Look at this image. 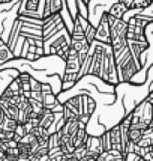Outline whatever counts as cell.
Wrapping results in <instances>:
<instances>
[{"mask_svg": "<svg viewBox=\"0 0 153 161\" xmlns=\"http://www.w3.org/2000/svg\"><path fill=\"white\" fill-rule=\"evenodd\" d=\"M71 47V35L69 30L65 27L60 32H57L56 35L50 36L47 41L42 44L44 50V56H59L62 60L66 59L68 50Z\"/></svg>", "mask_w": 153, "mask_h": 161, "instance_id": "6da1fadb", "label": "cell"}, {"mask_svg": "<svg viewBox=\"0 0 153 161\" xmlns=\"http://www.w3.org/2000/svg\"><path fill=\"white\" fill-rule=\"evenodd\" d=\"M116 62V71H117V80L119 84H126L129 83V80L143 68H140L137 62L134 60L132 54L129 53V50L126 47L119 56L114 57Z\"/></svg>", "mask_w": 153, "mask_h": 161, "instance_id": "7a4b0ae2", "label": "cell"}, {"mask_svg": "<svg viewBox=\"0 0 153 161\" xmlns=\"http://www.w3.org/2000/svg\"><path fill=\"white\" fill-rule=\"evenodd\" d=\"M65 21H63V15L62 12H57L53 14L50 17L42 18L41 21V38L42 41H47L50 36L56 35L57 32H60L62 29H65Z\"/></svg>", "mask_w": 153, "mask_h": 161, "instance_id": "3957f363", "label": "cell"}, {"mask_svg": "<svg viewBox=\"0 0 153 161\" xmlns=\"http://www.w3.org/2000/svg\"><path fill=\"white\" fill-rule=\"evenodd\" d=\"M42 0H20L18 15L30 17V18H41Z\"/></svg>", "mask_w": 153, "mask_h": 161, "instance_id": "277c9868", "label": "cell"}, {"mask_svg": "<svg viewBox=\"0 0 153 161\" xmlns=\"http://www.w3.org/2000/svg\"><path fill=\"white\" fill-rule=\"evenodd\" d=\"M95 41L110 44V24H108V18H107L105 11L101 14L98 24L95 26Z\"/></svg>", "mask_w": 153, "mask_h": 161, "instance_id": "5b68a950", "label": "cell"}, {"mask_svg": "<svg viewBox=\"0 0 153 161\" xmlns=\"http://www.w3.org/2000/svg\"><path fill=\"white\" fill-rule=\"evenodd\" d=\"M84 147H86L87 155L92 157V158H95V160L98 158V155L104 151L102 149V143H101V137L99 136H93V134L87 136V139L84 142Z\"/></svg>", "mask_w": 153, "mask_h": 161, "instance_id": "8992f818", "label": "cell"}, {"mask_svg": "<svg viewBox=\"0 0 153 161\" xmlns=\"http://www.w3.org/2000/svg\"><path fill=\"white\" fill-rule=\"evenodd\" d=\"M63 8H65V0H42L41 20L53 14L62 12Z\"/></svg>", "mask_w": 153, "mask_h": 161, "instance_id": "52a82bcc", "label": "cell"}, {"mask_svg": "<svg viewBox=\"0 0 153 161\" xmlns=\"http://www.w3.org/2000/svg\"><path fill=\"white\" fill-rule=\"evenodd\" d=\"M123 158H125V155L120 151L111 149V151H102L98 155L96 161H123Z\"/></svg>", "mask_w": 153, "mask_h": 161, "instance_id": "ba28073f", "label": "cell"}, {"mask_svg": "<svg viewBox=\"0 0 153 161\" xmlns=\"http://www.w3.org/2000/svg\"><path fill=\"white\" fill-rule=\"evenodd\" d=\"M14 59L15 56L12 53V50L9 48V45L5 42V39L0 36V65L9 62V60H14Z\"/></svg>", "mask_w": 153, "mask_h": 161, "instance_id": "9c48e42d", "label": "cell"}, {"mask_svg": "<svg viewBox=\"0 0 153 161\" xmlns=\"http://www.w3.org/2000/svg\"><path fill=\"white\" fill-rule=\"evenodd\" d=\"M126 11H128V8L123 5V3H119L117 0L111 3V6L107 9V14L114 17V18H123V15L126 14Z\"/></svg>", "mask_w": 153, "mask_h": 161, "instance_id": "30bf717a", "label": "cell"}, {"mask_svg": "<svg viewBox=\"0 0 153 161\" xmlns=\"http://www.w3.org/2000/svg\"><path fill=\"white\" fill-rule=\"evenodd\" d=\"M137 146L140 147H147V146H153V126H147L144 130V133L141 136V139L138 140Z\"/></svg>", "mask_w": 153, "mask_h": 161, "instance_id": "8fae6325", "label": "cell"}, {"mask_svg": "<svg viewBox=\"0 0 153 161\" xmlns=\"http://www.w3.org/2000/svg\"><path fill=\"white\" fill-rule=\"evenodd\" d=\"M152 3L153 2H147V0H132L131 2V5L128 6V9L129 11H144L146 8L149 6H152Z\"/></svg>", "mask_w": 153, "mask_h": 161, "instance_id": "7c38bea8", "label": "cell"}, {"mask_svg": "<svg viewBox=\"0 0 153 161\" xmlns=\"http://www.w3.org/2000/svg\"><path fill=\"white\" fill-rule=\"evenodd\" d=\"M20 0H0V6L2 5H11V3H18Z\"/></svg>", "mask_w": 153, "mask_h": 161, "instance_id": "4fadbf2b", "label": "cell"}, {"mask_svg": "<svg viewBox=\"0 0 153 161\" xmlns=\"http://www.w3.org/2000/svg\"><path fill=\"white\" fill-rule=\"evenodd\" d=\"M117 2H119V3H123V5L128 8L129 5H131V2H132V0H117Z\"/></svg>", "mask_w": 153, "mask_h": 161, "instance_id": "5bb4252c", "label": "cell"}, {"mask_svg": "<svg viewBox=\"0 0 153 161\" xmlns=\"http://www.w3.org/2000/svg\"><path fill=\"white\" fill-rule=\"evenodd\" d=\"M147 2H153V0H147Z\"/></svg>", "mask_w": 153, "mask_h": 161, "instance_id": "9a60e30c", "label": "cell"}, {"mask_svg": "<svg viewBox=\"0 0 153 161\" xmlns=\"http://www.w3.org/2000/svg\"><path fill=\"white\" fill-rule=\"evenodd\" d=\"M95 161H96V160H95Z\"/></svg>", "mask_w": 153, "mask_h": 161, "instance_id": "2e32d148", "label": "cell"}]
</instances>
